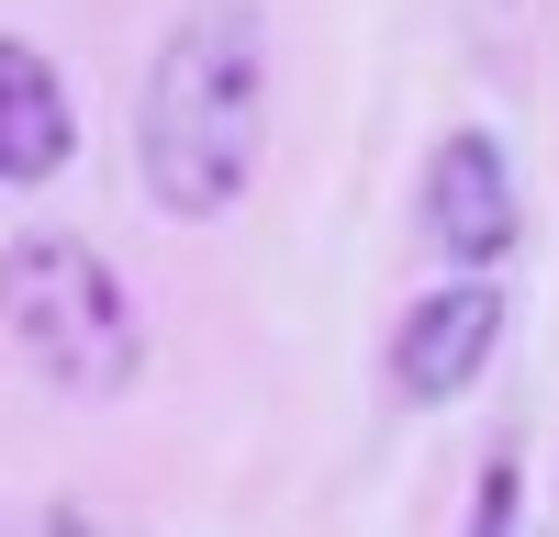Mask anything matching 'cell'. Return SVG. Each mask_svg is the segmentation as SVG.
Returning <instances> with one entry per match:
<instances>
[{"instance_id": "6da1fadb", "label": "cell", "mask_w": 559, "mask_h": 537, "mask_svg": "<svg viewBox=\"0 0 559 537\" xmlns=\"http://www.w3.org/2000/svg\"><path fill=\"white\" fill-rule=\"evenodd\" d=\"M269 146V34L247 0H202L179 12L157 68H146V102H134V168H146V202L179 224H213L247 202Z\"/></svg>"}, {"instance_id": "7a4b0ae2", "label": "cell", "mask_w": 559, "mask_h": 537, "mask_svg": "<svg viewBox=\"0 0 559 537\" xmlns=\"http://www.w3.org/2000/svg\"><path fill=\"white\" fill-rule=\"evenodd\" d=\"M0 336L68 403H112L146 370V313H134L123 268L90 236H68V224H23V236L0 247Z\"/></svg>"}, {"instance_id": "3957f363", "label": "cell", "mask_w": 559, "mask_h": 537, "mask_svg": "<svg viewBox=\"0 0 559 537\" xmlns=\"http://www.w3.org/2000/svg\"><path fill=\"white\" fill-rule=\"evenodd\" d=\"M492 336H503V291H492V281H448V291H426V302L403 313V336H392V381H403L414 403H448V392L481 381Z\"/></svg>"}, {"instance_id": "277c9868", "label": "cell", "mask_w": 559, "mask_h": 537, "mask_svg": "<svg viewBox=\"0 0 559 537\" xmlns=\"http://www.w3.org/2000/svg\"><path fill=\"white\" fill-rule=\"evenodd\" d=\"M426 236L448 258H503L515 247V179H503L492 134H448L426 157Z\"/></svg>"}, {"instance_id": "5b68a950", "label": "cell", "mask_w": 559, "mask_h": 537, "mask_svg": "<svg viewBox=\"0 0 559 537\" xmlns=\"http://www.w3.org/2000/svg\"><path fill=\"white\" fill-rule=\"evenodd\" d=\"M79 157V112H68V79L34 57V45L0 34V191H34Z\"/></svg>"}, {"instance_id": "8992f818", "label": "cell", "mask_w": 559, "mask_h": 537, "mask_svg": "<svg viewBox=\"0 0 559 537\" xmlns=\"http://www.w3.org/2000/svg\"><path fill=\"white\" fill-rule=\"evenodd\" d=\"M481 526H515V460L481 470Z\"/></svg>"}]
</instances>
